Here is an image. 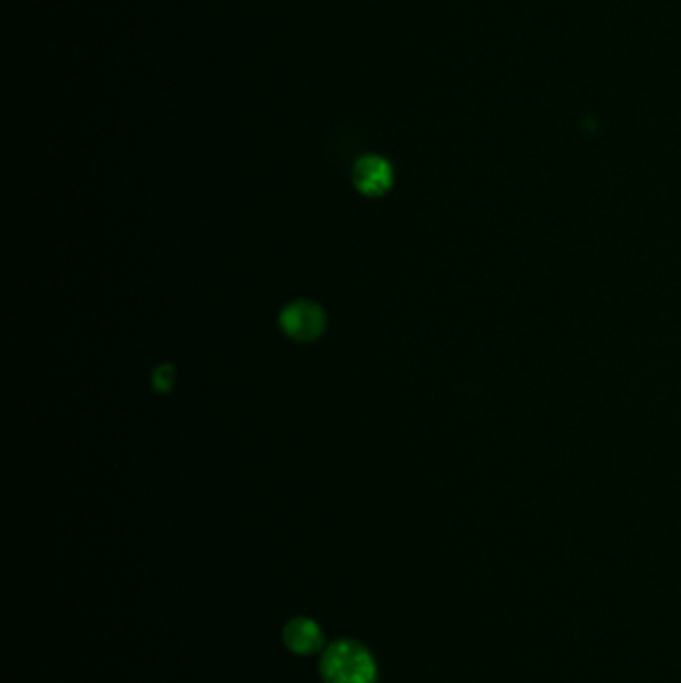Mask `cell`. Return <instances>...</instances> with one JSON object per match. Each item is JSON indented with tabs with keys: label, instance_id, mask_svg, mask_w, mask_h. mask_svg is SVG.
Here are the masks:
<instances>
[{
	"label": "cell",
	"instance_id": "6da1fadb",
	"mask_svg": "<svg viewBox=\"0 0 681 683\" xmlns=\"http://www.w3.org/2000/svg\"><path fill=\"white\" fill-rule=\"evenodd\" d=\"M320 674L324 683H374L376 664L366 648L344 640L328 648L320 664Z\"/></svg>",
	"mask_w": 681,
	"mask_h": 683
},
{
	"label": "cell",
	"instance_id": "7a4b0ae2",
	"mask_svg": "<svg viewBox=\"0 0 681 683\" xmlns=\"http://www.w3.org/2000/svg\"><path fill=\"white\" fill-rule=\"evenodd\" d=\"M282 332L294 342H314L326 330V312L312 300H294L278 318Z\"/></svg>",
	"mask_w": 681,
	"mask_h": 683
},
{
	"label": "cell",
	"instance_id": "3957f363",
	"mask_svg": "<svg viewBox=\"0 0 681 683\" xmlns=\"http://www.w3.org/2000/svg\"><path fill=\"white\" fill-rule=\"evenodd\" d=\"M352 182L356 190L364 196L378 198L384 196L394 182L392 164L378 154H366L352 166Z\"/></svg>",
	"mask_w": 681,
	"mask_h": 683
},
{
	"label": "cell",
	"instance_id": "277c9868",
	"mask_svg": "<svg viewBox=\"0 0 681 683\" xmlns=\"http://www.w3.org/2000/svg\"><path fill=\"white\" fill-rule=\"evenodd\" d=\"M284 644L298 656L314 654L322 646V630L306 618H296L284 628Z\"/></svg>",
	"mask_w": 681,
	"mask_h": 683
},
{
	"label": "cell",
	"instance_id": "5b68a950",
	"mask_svg": "<svg viewBox=\"0 0 681 683\" xmlns=\"http://www.w3.org/2000/svg\"><path fill=\"white\" fill-rule=\"evenodd\" d=\"M174 382V368L170 364H162L154 372V388L158 392H168Z\"/></svg>",
	"mask_w": 681,
	"mask_h": 683
}]
</instances>
